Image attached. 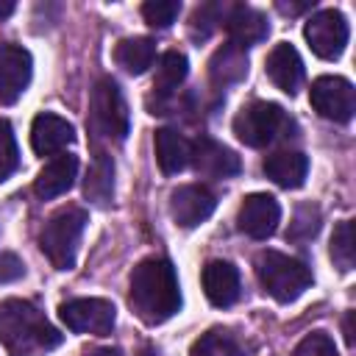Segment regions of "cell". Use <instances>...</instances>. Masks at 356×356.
<instances>
[{
    "label": "cell",
    "instance_id": "cell-1",
    "mask_svg": "<svg viewBox=\"0 0 356 356\" xmlns=\"http://www.w3.org/2000/svg\"><path fill=\"white\" fill-rule=\"evenodd\" d=\"M128 303L136 312V317L147 325L170 320L181 309V289L172 261L164 256H150L139 261L131 273Z\"/></svg>",
    "mask_w": 356,
    "mask_h": 356
},
{
    "label": "cell",
    "instance_id": "cell-2",
    "mask_svg": "<svg viewBox=\"0 0 356 356\" xmlns=\"http://www.w3.org/2000/svg\"><path fill=\"white\" fill-rule=\"evenodd\" d=\"M0 342L11 356H42L61 345V334L31 300L8 298L0 303Z\"/></svg>",
    "mask_w": 356,
    "mask_h": 356
},
{
    "label": "cell",
    "instance_id": "cell-3",
    "mask_svg": "<svg viewBox=\"0 0 356 356\" xmlns=\"http://www.w3.org/2000/svg\"><path fill=\"white\" fill-rule=\"evenodd\" d=\"M256 275L264 292L278 303H289L312 286V270L300 259L278 250H261L256 256Z\"/></svg>",
    "mask_w": 356,
    "mask_h": 356
},
{
    "label": "cell",
    "instance_id": "cell-4",
    "mask_svg": "<svg viewBox=\"0 0 356 356\" xmlns=\"http://www.w3.org/2000/svg\"><path fill=\"white\" fill-rule=\"evenodd\" d=\"M83 228H86V209L81 206H67L44 222L39 234V248L56 270H70L75 264Z\"/></svg>",
    "mask_w": 356,
    "mask_h": 356
},
{
    "label": "cell",
    "instance_id": "cell-5",
    "mask_svg": "<svg viewBox=\"0 0 356 356\" xmlns=\"http://www.w3.org/2000/svg\"><path fill=\"white\" fill-rule=\"evenodd\" d=\"M292 128V120L278 103L253 100L234 117V134L248 147H264L275 142L278 136H286L284 131Z\"/></svg>",
    "mask_w": 356,
    "mask_h": 356
},
{
    "label": "cell",
    "instance_id": "cell-6",
    "mask_svg": "<svg viewBox=\"0 0 356 356\" xmlns=\"http://www.w3.org/2000/svg\"><path fill=\"white\" fill-rule=\"evenodd\" d=\"M92 131L100 139L122 142L128 134V103L122 89L111 78H100L92 89V111H89Z\"/></svg>",
    "mask_w": 356,
    "mask_h": 356
},
{
    "label": "cell",
    "instance_id": "cell-7",
    "mask_svg": "<svg viewBox=\"0 0 356 356\" xmlns=\"http://www.w3.org/2000/svg\"><path fill=\"white\" fill-rule=\"evenodd\" d=\"M312 108L334 122H348L356 111V89L342 75H320L309 89Z\"/></svg>",
    "mask_w": 356,
    "mask_h": 356
},
{
    "label": "cell",
    "instance_id": "cell-8",
    "mask_svg": "<svg viewBox=\"0 0 356 356\" xmlns=\"http://www.w3.org/2000/svg\"><path fill=\"white\" fill-rule=\"evenodd\" d=\"M303 36H306L314 56H320L325 61H334V58L342 56V50L348 44V19L337 8L317 11V14L309 17V22L303 28Z\"/></svg>",
    "mask_w": 356,
    "mask_h": 356
},
{
    "label": "cell",
    "instance_id": "cell-9",
    "mask_svg": "<svg viewBox=\"0 0 356 356\" xmlns=\"http://www.w3.org/2000/svg\"><path fill=\"white\" fill-rule=\"evenodd\" d=\"M58 317L64 320V325L75 334H111L114 328V306L103 298H75L61 303Z\"/></svg>",
    "mask_w": 356,
    "mask_h": 356
},
{
    "label": "cell",
    "instance_id": "cell-10",
    "mask_svg": "<svg viewBox=\"0 0 356 356\" xmlns=\"http://www.w3.org/2000/svg\"><path fill=\"white\" fill-rule=\"evenodd\" d=\"M33 75V58L19 44H0V103L11 106L22 97Z\"/></svg>",
    "mask_w": 356,
    "mask_h": 356
},
{
    "label": "cell",
    "instance_id": "cell-11",
    "mask_svg": "<svg viewBox=\"0 0 356 356\" xmlns=\"http://www.w3.org/2000/svg\"><path fill=\"white\" fill-rule=\"evenodd\" d=\"M281 222V206L273 195L264 192H253L242 200L239 214H236V225L242 234H248L250 239H267L275 234Z\"/></svg>",
    "mask_w": 356,
    "mask_h": 356
},
{
    "label": "cell",
    "instance_id": "cell-12",
    "mask_svg": "<svg viewBox=\"0 0 356 356\" xmlns=\"http://www.w3.org/2000/svg\"><path fill=\"white\" fill-rule=\"evenodd\" d=\"M217 200L211 195V189L200 186V184H184L178 189H172L170 195V214L181 228H195L203 220L211 217Z\"/></svg>",
    "mask_w": 356,
    "mask_h": 356
},
{
    "label": "cell",
    "instance_id": "cell-13",
    "mask_svg": "<svg viewBox=\"0 0 356 356\" xmlns=\"http://www.w3.org/2000/svg\"><path fill=\"white\" fill-rule=\"evenodd\" d=\"M75 128L58 114L42 111L31 122V147L36 156H61L67 145H72Z\"/></svg>",
    "mask_w": 356,
    "mask_h": 356
},
{
    "label": "cell",
    "instance_id": "cell-14",
    "mask_svg": "<svg viewBox=\"0 0 356 356\" xmlns=\"http://www.w3.org/2000/svg\"><path fill=\"white\" fill-rule=\"evenodd\" d=\"M195 170L200 175H209V178H231L239 172V156L228 147H222L220 142L209 139V136H200L195 145H192V161Z\"/></svg>",
    "mask_w": 356,
    "mask_h": 356
},
{
    "label": "cell",
    "instance_id": "cell-15",
    "mask_svg": "<svg viewBox=\"0 0 356 356\" xmlns=\"http://www.w3.org/2000/svg\"><path fill=\"white\" fill-rule=\"evenodd\" d=\"M267 78L286 95H295L303 83V61L300 53L289 42H278L267 56Z\"/></svg>",
    "mask_w": 356,
    "mask_h": 356
},
{
    "label": "cell",
    "instance_id": "cell-16",
    "mask_svg": "<svg viewBox=\"0 0 356 356\" xmlns=\"http://www.w3.org/2000/svg\"><path fill=\"white\" fill-rule=\"evenodd\" d=\"M225 31H228V39L231 44L236 47H253L259 42L267 39L270 33V22L261 11L256 8H248V6H234L228 14H225Z\"/></svg>",
    "mask_w": 356,
    "mask_h": 356
},
{
    "label": "cell",
    "instance_id": "cell-17",
    "mask_svg": "<svg viewBox=\"0 0 356 356\" xmlns=\"http://www.w3.org/2000/svg\"><path fill=\"white\" fill-rule=\"evenodd\" d=\"M203 292L220 309L236 303V298H239V270L231 261H222V259L209 261L203 267Z\"/></svg>",
    "mask_w": 356,
    "mask_h": 356
},
{
    "label": "cell",
    "instance_id": "cell-18",
    "mask_svg": "<svg viewBox=\"0 0 356 356\" xmlns=\"http://www.w3.org/2000/svg\"><path fill=\"white\" fill-rule=\"evenodd\" d=\"M75 175H78V159L70 156V153H61L56 159H50L42 172L36 175V184H33V192L42 197V200H53L58 195H64L72 184H75Z\"/></svg>",
    "mask_w": 356,
    "mask_h": 356
},
{
    "label": "cell",
    "instance_id": "cell-19",
    "mask_svg": "<svg viewBox=\"0 0 356 356\" xmlns=\"http://www.w3.org/2000/svg\"><path fill=\"white\" fill-rule=\"evenodd\" d=\"M261 170L273 184H278L284 189H298L306 181L309 159L300 150H278L261 161Z\"/></svg>",
    "mask_w": 356,
    "mask_h": 356
},
{
    "label": "cell",
    "instance_id": "cell-20",
    "mask_svg": "<svg viewBox=\"0 0 356 356\" xmlns=\"http://www.w3.org/2000/svg\"><path fill=\"white\" fill-rule=\"evenodd\" d=\"M153 147H156V161H159L164 175H178L192 161L189 139L184 134L172 131V128H159L156 136H153Z\"/></svg>",
    "mask_w": 356,
    "mask_h": 356
},
{
    "label": "cell",
    "instance_id": "cell-21",
    "mask_svg": "<svg viewBox=\"0 0 356 356\" xmlns=\"http://www.w3.org/2000/svg\"><path fill=\"white\" fill-rule=\"evenodd\" d=\"M248 75V53L236 44H222L211 61H209V78L214 86H231V83H239L242 78Z\"/></svg>",
    "mask_w": 356,
    "mask_h": 356
},
{
    "label": "cell",
    "instance_id": "cell-22",
    "mask_svg": "<svg viewBox=\"0 0 356 356\" xmlns=\"http://www.w3.org/2000/svg\"><path fill=\"white\" fill-rule=\"evenodd\" d=\"M83 195L95 206H108L114 197V159L108 153H97L83 178Z\"/></svg>",
    "mask_w": 356,
    "mask_h": 356
},
{
    "label": "cell",
    "instance_id": "cell-23",
    "mask_svg": "<svg viewBox=\"0 0 356 356\" xmlns=\"http://www.w3.org/2000/svg\"><path fill=\"white\" fill-rule=\"evenodd\" d=\"M114 61L131 72V75H142L153 61H156V42L150 36H131L122 39L114 50Z\"/></svg>",
    "mask_w": 356,
    "mask_h": 356
},
{
    "label": "cell",
    "instance_id": "cell-24",
    "mask_svg": "<svg viewBox=\"0 0 356 356\" xmlns=\"http://www.w3.org/2000/svg\"><path fill=\"white\" fill-rule=\"evenodd\" d=\"M186 72H189V61H186V56L178 53V50H167V53L159 58L153 89L161 92V95H170L178 83H184Z\"/></svg>",
    "mask_w": 356,
    "mask_h": 356
},
{
    "label": "cell",
    "instance_id": "cell-25",
    "mask_svg": "<svg viewBox=\"0 0 356 356\" xmlns=\"http://www.w3.org/2000/svg\"><path fill=\"white\" fill-rule=\"evenodd\" d=\"M189 356H239V342L231 331L211 328L192 345Z\"/></svg>",
    "mask_w": 356,
    "mask_h": 356
},
{
    "label": "cell",
    "instance_id": "cell-26",
    "mask_svg": "<svg viewBox=\"0 0 356 356\" xmlns=\"http://www.w3.org/2000/svg\"><path fill=\"white\" fill-rule=\"evenodd\" d=\"M331 259L339 270H350L353 259H356V248H353V220H342L334 228L331 236Z\"/></svg>",
    "mask_w": 356,
    "mask_h": 356
},
{
    "label": "cell",
    "instance_id": "cell-27",
    "mask_svg": "<svg viewBox=\"0 0 356 356\" xmlns=\"http://www.w3.org/2000/svg\"><path fill=\"white\" fill-rule=\"evenodd\" d=\"M225 19V6L220 3H203L195 8L192 14V22H189V33L192 39H209L211 31Z\"/></svg>",
    "mask_w": 356,
    "mask_h": 356
},
{
    "label": "cell",
    "instance_id": "cell-28",
    "mask_svg": "<svg viewBox=\"0 0 356 356\" xmlns=\"http://www.w3.org/2000/svg\"><path fill=\"white\" fill-rule=\"evenodd\" d=\"M181 14L178 0H147L142 6V17L150 28H170Z\"/></svg>",
    "mask_w": 356,
    "mask_h": 356
},
{
    "label": "cell",
    "instance_id": "cell-29",
    "mask_svg": "<svg viewBox=\"0 0 356 356\" xmlns=\"http://www.w3.org/2000/svg\"><path fill=\"white\" fill-rule=\"evenodd\" d=\"M19 164V150H17V139L14 131L6 120H0V181H6Z\"/></svg>",
    "mask_w": 356,
    "mask_h": 356
},
{
    "label": "cell",
    "instance_id": "cell-30",
    "mask_svg": "<svg viewBox=\"0 0 356 356\" xmlns=\"http://www.w3.org/2000/svg\"><path fill=\"white\" fill-rule=\"evenodd\" d=\"M292 356H337V348H334V339L325 331H314V334H306L298 342Z\"/></svg>",
    "mask_w": 356,
    "mask_h": 356
},
{
    "label": "cell",
    "instance_id": "cell-31",
    "mask_svg": "<svg viewBox=\"0 0 356 356\" xmlns=\"http://www.w3.org/2000/svg\"><path fill=\"white\" fill-rule=\"evenodd\" d=\"M320 228V211L314 206H303L295 214V222L289 225V239H312Z\"/></svg>",
    "mask_w": 356,
    "mask_h": 356
},
{
    "label": "cell",
    "instance_id": "cell-32",
    "mask_svg": "<svg viewBox=\"0 0 356 356\" xmlns=\"http://www.w3.org/2000/svg\"><path fill=\"white\" fill-rule=\"evenodd\" d=\"M22 275V261L14 253H0V284L17 281Z\"/></svg>",
    "mask_w": 356,
    "mask_h": 356
},
{
    "label": "cell",
    "instance_id": "cell-33",
    "mask_svg": "<svg viewBox=\"0 0 356 356\" xmlns=\"http://www.w3.org/2000/svg\"><path fill=\"white\" fill-rule=\"evenodd\" d=\"M312 3L309 0H303V3H278V8L284 11V14H300V11H306Z\"/></svg>",
    "mask_w": 356,
    "mask_h": 356
},
{
    "label": "cell",
    "instance_id": "cell-34",
    "mask_svg": "<svg viewBox=\"0 0 356 356\" xmlns=\"http://www.w3.org/2000/svg\"><path fill=\"white\" fill-rule=\"evenodd\" d=\"M342 328H345V342H348V345H353V342H356V337H353V312H348V314H345Z\"/></svg>",
    "mask_w": 356,
    "mask_h": 356
},
{
    "label": "cell",
    "instance_id": "cell-35",
    "mask_svg": "<svg viewBox=\"0 0 356 356\" xmlns=\"http://www.w3.org/2000/svg\"><path fill=\"white\" fill-rule=\"evenodd\" d=\"M86 356H122V353H120V348H95Z\"/></svg>",
    "mask_w": 356,
    "mask_h": 356
},
{
    "label": "cell",
    "instance_id": "cell-36",
    "mask_svg": "<svg viewBox=\"0 0 356 356\" xmlns=\"http://www.w3.org/2000/svg\"><path fill=\"white\" fill-rule=\"evenodd\" d=\"M11 11H14V3H11V0H0V19L8 17Z\"/></svg>",
    "mask_w": 356,
    "mask_h": 356
},
{
    "label": "cell",
    "instance_id": "cell-37",
    "mask_svg": "<svg viewBox=\"0 0 356 356\" xmlns=\"http://www.w3.org/2000/svg\"><path fill=\"white\" fill-rule=\"evenodd\" d=\"M136 356H156V353H153V350H150V348H142V350H139V353H136Z\"/></svg>",
    "mask_w": 356,
    "mask_h": 356
}]
</instances>
